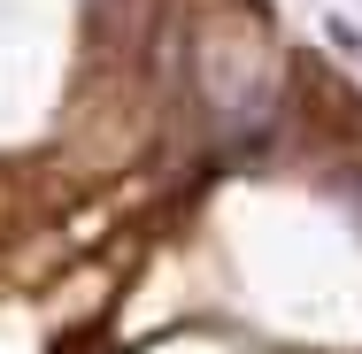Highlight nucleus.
Wrapping results in <instances>:
<instances>
[{
    "label": "nucleus",
    "instance_id": "f257e3e1",
    "mask_svg": "<svg viewBox=\"0 0 362 354\" xmlns=\"http://www.w3.org/2000/svg\"><path fill=\"white\" fill-rule=\"evenodd\" d=\"M324 39H332V47L362 70V31H355V16H324Z\"/></svg>",
    "mask_w": 362,
    "mask_h": 354
}]
</instances>
